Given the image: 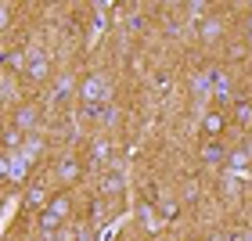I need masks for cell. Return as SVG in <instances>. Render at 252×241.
<instances>
[{
    "label": "cell",
    "mask_w": 252,
    "mask_h": 241,
    "mask_svg": "<svg viewBox=\"0 0 252 241\" xmlns=\"http://www.w3.org/2000/svg\"><path fill=\"white\" fill-rule=\"evenodd\" d=\"M198 158H202L205 166H223V162H227V148H223V141L202 137V144H198Z\"/></svg>",
    "instance_id": "1"
},
{
    "label": "cell",
    "mask_w": 252,
    "mask_h": 241,
    "mask_svg": "<svg viewBox=\"0 0 252 241\" xmlns=\"http://www.w3.org/2000/svg\"><path fill=\"white\" fill-rule=\"evenodd\" d=\"M108 97V79L105 76H87L83 79V101H87V105H97V101H105Z\"/></svg>",
    "instance_id": "2"
},
{
    "label": "cell",
    "mask_w": 252,
    "mask_h": 241,
    "mask_svg": "<svg viewBox=\"0 0 252 241\" xmlns=\"http://www.w3.org/2000/svg\"><path fill=\"white\" fill-rule=\"evenodd\" d=\"M223 130H227V116H223L220 108H213V112H205V116H202V133H205V137L220 141Z\"/></svg>",
    "instance_id": "3"
},
{
    "label": "cell",
    "mask_w": 252,
    "mask_h": 241,
    "mask_svg": "<svg viewBox=\"0 0 252 241\" xmlns=\"http://www.w3.org/2000/svg\"><path fill=\"white\" fill-rule=\"evenodd\" d=\"M26 79H32V83H43V79L51 76V61L43 58V54H29V61H26V72H22Z\"/></svg>",
    "instance_id": "4"
},
{
    "label": "cell",
    "mask_w": 252,
    "mask_h": 241,
    "mask_svg": "<svg viewBox=\"0 0 252 241\" xmlns=\"http://www.w3.org/2000/svg\"><path fill=\"white\" fill-rule=\"evenodd\" d=\"M126 191V180L119 177V173H101V180H97V194H105V198H116V194H123Z\"/></svg>",
    "instance_id": "5"
},
{
    "label": "cell",
    "mask_w": 252,
    "mask_h": 241,
    "mask_svg": "<svg viewBox=\"0 0 252 241\" xmlns=\"http://www.w3.org/2000/svg\"><path fill=\"white\" fill-rule=\"evenodd\" d=\"M47 212H54L62 223H68V220H72V198H68V194H51Z\"/></svg>",
    "instance_id": "6"
},
{
    "label": "cell",
    "mask_w": 252,
    "mask_h": 241,
    "mask_svg": "<svg viewBox=\"0 0 252 241\" xmlns=\"http://www.w3.org/2000/svg\"><path fill=\"white\" fill-rule=\"evenodd\" d=\"M141 227H144L148 234H158L166 223H162V216H158V212L152 209V205H141Z\"/></svg>",
    "instance_id": "7"
},
{
    "label": "cell",
    "mask_w": 252,
    "mask_h": 241,
    "mask_svg": "<svg viewBox=\"0 0 252 241\" xmlns=\"http://www.w3.org/2000/svg\"><path fill=\"white\" fill-rule=\"evenodd\" d=\"M155 205H158L155 212L162 216V223H169V220H177V216H180V202H177V198H169V194H162V198H158Z\"/></svg>",
    "instance_id": "8"
},
{
    "label": "cell",
    "mask_w": 252,
    "mask_h": 241,
    "mask_svg": "<svg viewBox=\"0 0 252 241\" xmlns=\"http://www.w3.org/2000/svg\"><path fill=\"white\" fill-rule=\"evenodd\" d=\"M79 173H83V166H79L76 158H62V162H58V177H62L65 183H76Z\"/></svg>",
    "instance_id": "9"
},
{
    "label": "cell",
    "mask_w": 252,
    "mask_h": 241,
    "mask_svg": "<svg viewBox=\"0 0 252 241\" xmlns=\"http://www.w3.org/2000/svg\"><path fill=\"white\" fill-rule=\"evenodd\" d=\"M220 32H223V22H220V18L209 15L205 22H198V36H202V40H216Z\"/></svg>",
    "instance_id": "10"
},
{
    "label": "cell",
    "mask_w": 252,
    "mask_h": 241,
    "mask_svg": "<svg viewBox=\"0 0 252 241\" xmlns=\"http://www.w3.org/2000/svg\"><path fill=\"white\" fill-rule=\"evenodd\" d=\"M47 202H51V194H43L40 187H32V191L26 194V209H40V212H43V209H47Z\"/></svg>",
    "instance_id": "11"
},
{
    "label": "cell",
    "mask_w": 252,
    "mask_h": 241,
    "mask_svg": "<svg viewBox=\"0 0 252 241\" xmlns=\"http://www.w3.org/2000/svg\"><path fill=\"white\" fill-rule=\"evenodd\" d=\"M234 119L242 126H252V105H249V101H238V105H234Z\"/></svg>",
    "instance_id": "12"
},
{
    "label": "cell",
    "mask_w": 252,
    "mask_h": 241,
    "mask_svg": "<svg viewBox=\"0 0 252 241\" xmlns=\"http://www.w3.org/2000/svg\"><path fill=\"white\" fill-rule=\"evenodd\" d=\"M15 122H18V130H29V126L36 122V112H32L29 105H22V108H18V119H15Z\"/></svg>",
    "instance_id": "13"
},
{
    "label": "cell",
    "mask_w": 252,
    "mask_h": 241,
    "mask_svg": "<svg viewBox=\"0 0 252 241\" xmlns=\"http://www.w3.org/2000/svg\"><path fill=\"white\" fill-rule=\"evenodd\" d=\"M223 166H231V169H245L249 166V155L245 151H227V162Z\"/></svg>",
    "instance_id": "14"
},
{
    "label": "cell",
    "mask_w": 252,
    "mask_h": 241,
    "mask_svg": "<svg viewBox=\"0 0 252 241\" xmlns=\"http://www.w3.org/2000/svg\"><path fill=\"white\" fill-rule=\"evenodd\" d=\"M7 22H11V7H7V4H0V32L7 29Z\"/></svg>",
    "instance_id": "15"
},
{
    "label": "cell",
    "mask_w": 252,
    "mask_h": 241,
    "mask_svg": "<svg viewBox=\"0 0 252 241\" xmlns=\"http://www.w3.org/2000/svg\"><path fill=\"white\" fill-rule=\"evenodd\" d=\"M155 87H158V90H166V87H169V76H166V72H158V76H155Z\"/></svg>",
    "instance_id": "16"
},
{
    "label": "cell",
    "mask_w": 252,
    "mask_h": 241,
    "mask_svg": "<svg viewBox=\"0 0 252 241\" xmlns=\"http://www.w3.org/2000/svg\"><path fill=\"white\" fill-rule=\"evenodd\" d=\"M245 32H249V36H252V11H249V15H245Z\"/></svg>",
    "instance_id": "17"
},
{
    "label": "cell",
    "mask_w": 252,
    "mask_h": 241,
    "mask_svg": "<svg viewBox=\"0 0 252 241\" xmlns=\"http://www.w3.org/2000/svg\"><path fill=\"white\" fill-rule=\"evenodd\" d=\"M249 105H252V97H249Z\"/></svg>",
    "instance_id": "18"
}]
</instances>
